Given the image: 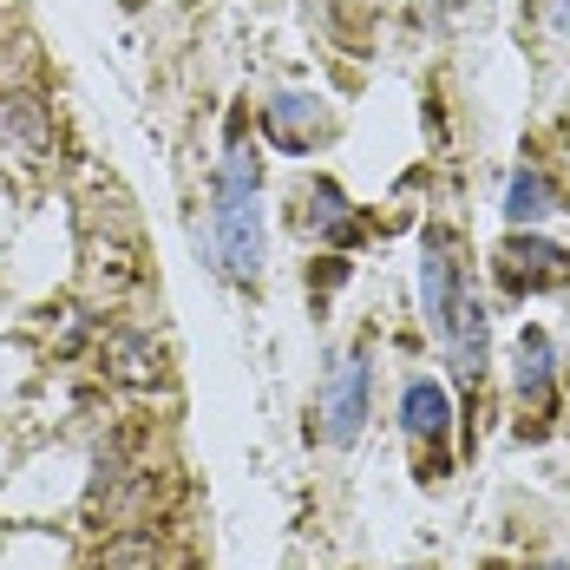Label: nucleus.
Wrapping results in <instances>:
<instances>
[{
	"label": "nucleus",
	"instance_id": "f257e3e1",
	"mask_svg": "<svg viewBox=\"0 0 570 570\" xmlns=\"http://www.w3.org/2000/svg\"><path fill=\"white\" fill-rule=\"evenodd\" d=\"M204 256L229 288L256 295L269 269V224H263V197H210V236Z\"/></svg>",
	"mask_w": 570,
	"mask_h": 570
},
{
	"label": "nucleus",
	"instance_id": "f03ea898",
	"mask_svg": "<svg viewBox=\"0 0 570 570\" xmlns=\"http://www.w3.org/2000/svg\"><path fill=\"white\" fill-rule=\"evenodd\" d=\"M79 499H86V472H79L72 453H40L0 479V512L13 524H47L53 512L79 505Z\"/></svg>",
	"mask_w": 570,
	"mask_h": 570
},
{
	"label": "nucleus",
	"instance_id": "7ed1b4c3",
	"mask_svg": "<svg viewBox=\"0 0 570 570\" xmlns=\"http://www.w3.org/2000/svg\"><path fill=\"white\" fill-rule=\"evenodd\" d=\"M512 400H518V440H544L558 420V347L544 328H524L512 354Z\"/></svg>",
	"mask_w": 570,
	"mask_h": 570
},
{
	"label": "nucleus",
	"instance_id": "20e7f679",
	"mask_svg": "<svg viewBox=\"0 0 570 570\" xmlns=\"http://www.w3.org/2000/svg\"><path fill=\"white\" fill-rule=\"evenodd\" d=\"M99 374L125 394H158V387H171V354L151 328L112 322V328H99Z\"/></svg>",
	"mask_w": 570,
	"mask_h": 570
},
{
	"label": "nucleus",
	"instance_id": "39448f33",
	"mask_svg": "<svg viewBox=\"0 0 570 570\" xmlns=\"http://www.w3.org/2000/svg\"><path fill=\"white\" fill-rule=\"evenodd\" d=\"M492 276L505 295H544V288H570V249L538 236V229H512L492 256Z\"/></svg>",
	"mask_w": 570,
	"mask_h": 570
},
{
	"label": "nucleus",
	"instance_id": "423d86ee",
	"mask_svg": "<svg viewBox=\"0 0 570 570\" xmlns=\"http://www.w3.org/2000/svg\"><path fill=\"white\" fill-rule=\"evenodd\" d=\"M459 295H465V263H459V236L446 224L420 229V315L433 335H446Z\"/></svg>",
	"mask_w": 570,
	"mask_h": 570
},
{
	"label": "nucleus",
	"instance_id": "0eeeda50",
	"mask_svg": "<svg viewBox=\"0 0 570 570\" xmlns=\"http://www.w3.org/2000/svg\"><path fill=\"white\" fill-rule=\"evenodd\" d=\"M367 406H374V361L347 354L322 381V440L328 446H354L367 433Z\"/></svg>",
	"mask_w": 570,
	"mask_h": 570
},
{
	"label": "nucleus",
	"instance_id": "6e6552de",
	"mask_svg": "<svg viewBox=\"0 0 570 570\" xmlns=\"http://www.w3.org/2000/svg\"><path fill=\"white\" fill-rule=\"evenodd\" d=\"M256 125H263V145L269 151H288V158H308L335 131V118H328V106L315 92H269L256 106Z\"/></svg>",
	"mask_w": 570,
	"mask_h": 570
},
{
	"label": "nucleus",
	"instance_id": "1a4fd4ad",
	"mask_svg": "<svg viewBox=\"0 0 570 570\" xmlns=\"http://www.w3.org/2000/svg\"><path fill=\"white\" fill-rule=\"evenodd\" d=\"M295 224H302V236H315V243H335V249L367 243V217L347 204V190L335 184V177H315V184H302V197H295Z\"/></svg>",
	"mask_w": 570,
	"mask_h": 570
},
{
	"label": "nucleus",
	"instance_id": "9d476101",
	"mask_svg": "<svg viewBox=\"0 0 570 570\" xmlns=\"http://www.w3.org/2000/svg\"><path fill=\"white\" fill-rule=\"evenodd\" d=\"M0 158H13L27 171L53 165V112L33 92H7L0 99Z\"/></svg>",
	"mask_w": 570,
	"mask_h": 570
},
{
	"label": "nucleus",
	"instance_id": "9b49d317",
	"mask_svg": "<svg viewBox=\"0 0 570 570\" xmlns=\"http://www.w3.org/2000/svg\"><path fill=\"white\" fill-rule=\"evenodd\" d=\"M400 433L413 440V446H426V453H440V440L453 433V400H446V387L440 381H406L400 387Z\"/></svg>",
	"mask_w": 570,
	"mask_h": 570
},
{
	"label": "nucleus",
	"instance_id": "f8f14e48",
	"mask_svg": "<svg viewBox=\"0 0 570 570\" xmlns=\"http://www.w3.org/2000/svg\"><path fill=\"white\" fill-rule=\"evenodd\" d=\"M440 342L453 347L459 381H465V387H479V374L492 367V322H485V308H479L472 295H459V308H453V322H446V335H440Z\"/></svg>",
	"mask_w": 570,
	"mask_h": 570
},
{
	"label": "nucleus",
	"instance_id": "ddd939ff",
	"mask_svg": "<svg viewBox=\"0 0 570 570\" xmlns=\"http://www.w3.org/2000/svg\"><path fill=\"white\" fill-rule=\"evenodd\" d=\"M86 570H171V551L151 524H118V531H106V544L92 551Z\"/></svg>",
	"mask_w": 570,
	"mask_h": 570
},
{
	"label": "nucleus",
	"instance_id": "4468645a",
	"mask_svg": "<svg viewBox=\"0 0 570 570\" xmlns=\"http://www.w3.org/2000/svg\"><path fill=\"white\" fill-rule=\"evenodd\" d=\"M0 570H72V544L47 524H13L0 531Z\"/></svg>",
	"mask_w": 570,
	"mask_h": 570
},
{
	"label": "nucleus",
	"instance_id": "2eb2a0df",
	"mask_svg": "<svg viewBox=\"0 0 570 570\" xmlns=\"http://www.w3.org/2000/svg\"><path fill=\"white\" fill-rule=\"evenodd\" d=\"M564 197H558V184L538 171V165H524V171H512V184H505V217H512L518 229H531L538 217H551Z\"/></svg>",
	"mask_w": 570,
	"mask_h": 570
},
{
	"label": "nucleus",
	"instance_id": "dca6fc26",
	"mask_svg": "<svg viewBox=\"0 0 570 570\" xmlns=\"http://www.w3.org/2000/svg\"><path fill=\"white\" fill-rule=\"evenodd\" d=\"M47 347H53L59 361H79L86 347H99V315L92 308H47Z\"/></svg>",
	"mask_w": 570,
	"mask_h": 570
},
{
	"label": "nucleus",
	"instance_id": "f3484780",
	"mask_svg": "<svg viewBox=\"0 0 570 570\" xmlns=\"http://www.w3.org/2000/svg\"><path fill=\"white\" fill-rule=\"evenodd\" d=\"M347 283V256H322V263H308V295H328V288Z\"/></svg>",
	"mask_w": 570,
	"mask_h": 570
},
{
	"label": "nucleus",
	"instance_id": "a211bd4d",
	"mask_svg": "<svg viewBox=\"0 0 570 570\" xmlns=\"http://www.w3.org/2000/svg\"><path fill=\"white\" fill-rule=\"evenodd\" d=\"M7 465H13V446H7V440H0V479H7Z\"/></svg>",
	"mask_w": 570,
	"mask_h": 570
},
{
	"label": "nucleus",
	"instance_id": "6ab92c4d",
	"mask_svg": "<svg viewBox=\"0 0 570 570\" xmlns=\"http://www.w3.org/2000/svg\"><path fill=\"white\" fill-rule=\"evenodd\" d=\"M558 27L570 33V0H558Z\"/></svg>",
	"mask_w": 570,
	"mask_h": 570
},
{
	"label": "nucleus",
	"instance_id": "aec40b11",
	"mask_svg": "<svg viewBox=\"0 0 570 570\" xmlns=\"http://www.w3.org/2000/svg\"><path fill=\"white\" fill-rule=\"evenodd\" d=\"M538 570H570V564H538Z\"/></svg>",
	"mask_w": 570,
	"mask_h": 570
}]
</instances>
